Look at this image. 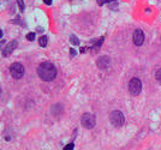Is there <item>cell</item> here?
Segmentation results:
<instances>
[{
  "mask_svg": "<svg viewBox=\"0 0 161 150\" xmlns=\"http://www.w3.org/2000/svg\"><path fill=\"white\" fill-rule=\"evenodd\" d=\"M37 75L45 82H51L53 81L55 76H57V68L50 61H45L40 64L37 67Z\"/></svg>",
  "mask_w": 161,
  "mask_h": 150,
  "instance_id": "6da1fadb",
  "label": "cell"
},
{
  "mask_svg": "<svg viewBox=\"0 0 161 150\" xmlns=\"http://www.w3.org/2000/svg\"><path fill=\"white\" fill-rule=\"evenodd\" d=\"M109 120H111V123L113 126H116V127H120V126H123V124L125 121V116L120 110H113L109 115Z\"/></svg>",
  "mask_w": 161,
  "mask_h": 150,
  "instance_id": "7a4b0ae2",
  "label": "cell"
},
{
  "mask_svg": "<svg viewBox=\"0 0 161 150\" xmlns=\"http://www.w3.org/2000/svg\"><path fill=\"white\" fill-rule=\"evenodd\" d=\"M10 73L16 79H21L24 76V66L22 64H19V62H13L10 66Z\"/></svg>",
  "mask_w": 161,
  "mask_h": 150,
  "instance_id": "3957f363",
  "label": "cell"
},
{
  "mask_svg": "<svg viewBox=\"0 0 161 150\" xmlns=\"http://www.w3.org/2000/svg\"><path fill=\"white\" fill-rule=\"evenodd\" d=\"M142 90V82L138 78H132V79L129 82V91H130L131 95L137 96Z\"/></svg>",
  "mask_w": 161,
  "mask_h": 150,
  "instance_id": "277c9868",
  "label": "cell"
},
{
  "mask_svg": "<svg viewBox=\"0 0 161 150\" xmlns=\"http://www.w3.org/2000/svg\"><path fill=\"white\" fill-rule=\"evenodd\" d=\"M80 123H82V125L85 129H93L96 124L95 115L90 114V113H84L82 115V118H80Z\"/></svg>",
  "mask_w": 161,
  "mask_h": 150,
  "instance_id": "5b68a950",
  "label": "cell"
},
{
  "mask_svg": "<svg viewBox=\"0 0 161 150\" xmlns=\"http://www.w3.org/2000/svg\"><path fill=\"white\" fill-rule=\"evenodd\" d=\"M132 41L136 46H141L143 45L144 42V34H143V31L137 29V30H135V33L132 35Z\"/></svg>",
  "mask_w": 161,
  "mask_h": 150,
  "instance_id": "8992f818",
  "label": "cell"
},
{
  "mask_svg": "<svg viewBox=\"0 0 161 150\" xmlns=\"http://www.w3.org/2000/svg\"><path fill=\"white\" fill-rule=\"evenodd\" d=\"M109 64H111V60H109L108 57H106V55H103V57H100V58L98 59V61H96V65H98V67L101 68V70L108 68Z\"/></svg>",
  "mask_w": 161,
  "mask_h": 150,
  "instance_id": "52a82bcc",
  "label": "cell"
},
{
  "mask_svg": "<svg viewBox=\"0 0 161 150\" xmlns=\"http://www.w3.org/2000/svg\"><path fill=\"white\" fill-rule=\"evenodd\" d=\"M17 48V41H11L9 42L6 46H5V48L3 49V57H9V55Z\"/></svg>",
  "mask_w": 161,
  "mask_h": 150,
  "instance_id": "ba28073f",
  "label": "cell"
},
{
  "mask_svg": "<svg viewBox=\"0 0 161 150\" xmlns=\"http://www.w3.org/2000/svg\"><path fill=\"white\" fill-rule=\"evenodd\" d=\"M102 42H103V37H100V38H98L96 41H94V46H93V49L94 51H98L100 47H101V45H102Z\"/></svg>",
  "mask_w": 161,
  "mask_h": 150,
  "instance_id": "9c48e42d",
  "label": "cell"
},
{
  "mask_svg": "<svg viewBox=\"0 0 161 150\" xmlns=\"http://www.w3.org/2000/svg\"><path fill=\"white\" fill-rule=\"evenodd\" d=\"M47 41H48L47 36H41V37L39 38V45L41 46V47H46L47 46Z\"/></svg>",
  "mask_w": 161,
  "mask_h": 150,
  "instance_id": "30bf717a",
  "label": "cell"
},
{
  "mask_svg": "<svg viewBox=\"0 0 161 150\" xmlns=\"http://www.w3.org/2000/svg\"><path fill=\"white\" fill-rule=\"evenodd\" d=\"M70 42L74 46H78L79 45V40H78V37L76 35H71L70 36Z\"/></svg>",
  "mask_w": 161,
  "mask_h": 150,
  "instance_id": "8fae6325",
  "label": "cell"
},
{
  "mask_svg": "<svg viewBox=\"0 0 161 150\" xmlns=\"http://www.w3.org/2000/svg\"><path fill=\"white\" fill-rule=\"evenodd\" d=\"M17 5H18V7H19V11L21 12H23L24 11V0H17Z\"/></svg>",
  "mask_w": 161,
  "mask_h": 150,
  "instance_id": "7c38bea8",
  "label": "cell"
},
{
  "mask_svg": "<svg viewBox=\"0 0 161 150\" xmlns=\"http://www.w3.org/2000/svg\"><path fill=\"white\" fill-rule=\"evenodd\" d=\"M27 40L28 41H34L35 40V33H29V34H27Z\"/></svg>",
  "mask_w": 161,
  "mask_h": 150,
  "instance_id": "4fadbf2b",
  "label": "cell"
},
{
  "mask_svg": "<svg viewBox=\"0 0 161 150\" xmlns=\"http://www.w3.org/2000/svg\"><path fill=\"white\" fill-rule=\"evenodd\" d=\"M155 78H156V81L161 84V68L156 71V73H155Z\"/></svg>",
  "mask_w": 161,
  "mask_h": 150,
  "instance_id": "5bb4252c",
  "label": "cell"
},
{
  "mask_svg": "<svg viewBox=\"0 0 161 150\" xmlns=\"http://www.w3.org/2000/svg\"><path fill=\"white\" fill-rule=\"evenodd\" d=\"M112 1H116V0H98V4L102 5V4H107V3H112Z\"/></svg>",
  "mask_w": 161,
  "mask_h": 150,
  "instance_id": "9a60e30c",
  "label": "cell"
},
{
  "mask_svg": "<svg viewBox=\"0 0 161 150\" xmlns=\"http://www.w3.org/2000/svg\"><path fill=\"white\" fill-rule=\"evenodd\" d=\"M64 150H74V143H70V144L65 145V148H64Z\"/></svg>",
  "mask_w": 161,
  "mask_h": 150,
  "instance_id": "2e32d148",
  "label": "cell"
},
{
  "mask_svg": "<svg viewBox=\"0 0 161 150\" xmlns=\"http://www.w3.org/2000/svg\"><path fill=\"white\" fill-rule=\"evenodd\" d=\"M76 54H77V53H76V51H75L74 48H71V49H70V57H71V58H74Z\"/></svg>",
  "mask_w": 161,
  "mask_h": 150,
  "instance_id": "e0dca14e",
  "label": "cell"
},
{
  "mask_svg": "<svg viewBox=\"0 0 161 150\" xmlns=\"http://www.w3.org/2000/svg\"><path fill=\"white\" fill-rule=\"evenodd\" d=\"M43 3L46 5H52V0H43Z\"/></svg>",
  "mask_w": 161,
  "mask_h": 150,
  "instance_id": "ac0fdd59",
  "label": "cell"
},
{
  "mask_svg": "<svg viewBox=\"0 0 161 150\" xmlns=\"http://www.w3.org/2000/svg\"><path fill=\"white\" fill-rule=\"evenodd\" d=\"M4 45H5V41H1V42H0V49H1L3 47H4Z\"/></svg>",
  "mask_w": 161,
  "mask_h": 150,
  "instance_id": "d6986e66",
  "label": "cell"
},
{
  "mask_svg": "<svg viewBox=\"0 0 161 150\" xmlns=\"http://www.w3.org/2000/svg\"><path fill=\"white\" fill-rule=\"evenodd\" d=\"M1 36H3V31H1V29H0V38H1Z\"/></svg>",
  "mask_w": 161,
  "mask_h": 150,
  "instance_id": "ffe728a7",
  "label": "cell"
},
{
  "mask_svg": "<svg viewBox=\"0 0 161 150\" xmlns=\"http://www.w3.org/2000/svg\"><path fill=\"white\" fill-rule=\"evenodd\" d=\"M0 91H1V89H0Z\"/></svg>",
  "mask_w": 161,
  "mask_h": 150,
  "instance_id": "44dd1931",
  "label": "cell"
}]
</instances>
